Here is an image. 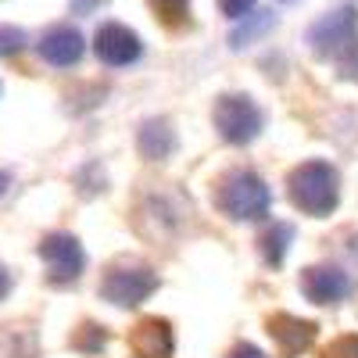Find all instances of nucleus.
<instances>
[{"mask_svg": "<svg viewBox=\"0 0 358 358\" xmlns=\"http://www.w3.org/2000/svg\"><path fill=\"white\" fill-rule=\"evenodd\" d=\"M215 201L222 208V215H229L233 222H262L273 212V190L251 169H229L219 179Z\"/></svg>", "mask_w": 358, "mask_h": 358, "instance_id": "nucleus-2", "label": "nucleus"}, {"mask_svg": "<svg viewBox=\"0 0 358 358\" xmlns=\"http://www.w3.org/2000/svg\"><path fill=\"white\" fill-rule=\"evenodd\" d=\"M129 351L136 358H172V351H176L172 326L165 319H158V315L140 319L129 330Z\"/></svg>", "mask_w": 358, "mask_h": 358, "instance_id": "nucleus-10", "label": "nucleus"}, {"mask_svg": "<svg viewBox=\"0 0 358 358\" xmlns=\"http://www.w3.org/2000/svg\"><path fill=\"white\" fill-rule=\"evenodd\" d=\"M11 283H15V280H11V268L0 262V301H4V297L11 294Z\"/></svg>", "mask_w": 358, "mask_h": 358, "instance_id": "nucleus-24", "label": "nucleus"}, {"mask_svg": "<svg viewBox=\"0 0 358 358\" xmlns=\"http://www.w3.org/2000/svg\"><path fill=\"white\" fill-rule=\"evenodd\" d=\"M94 54L108 69H126V65H136L143 57V43L133 29L118 25V22H104L94 36Z\"/></svg>", "mask_w": 358, "mask_h": 358, "instance_id": "nucleus-7", "label": "nucleus"}, {"mask_svg": "<svg viewBox=\"0 0 358 358\" xmlns=\"http://www.w3.org/2000/svg\"><path fill=\"white\" fill-rule=\"evenodd\" d=\"M229 358H268L262 348H255V344H236L233 351H229Z\"/></svg>", "mask_w": 358, "mask_h": 358, "instance_id": "nucleus-22", "label": "nucleus"}, {"mask_svg": "<svg viewBox=\"0 0 358 358\" xmlns=\"http://www.w3.org/2000/svg\"><path fill=\"white\" fill-rule=\"evenodd\" d=\"M36 255L43 258L47 265V283L50 287H69L83 276L86 268V255H83V244L76 241L72 233H47Z\"/></svg>", "mask_w": 358, "mask_h": 358, "instance_id": "nucleus-6", "label": "nucleus"}, {"mask_svg": "<svg viewBox=\"0 0 358 358\" xmlns=\"http://www.w3.org/2000/svg\"><path fill=\"white\" fill-rule=\"evenodd\" d=\"M136 147L147 162H165L176 151V129L165 122V118H147L136 133Z\"/></svg>", "mask_w": 358, "mask_h": 358, "instance_id": "nucleus-12", "label": "nucleus"}, {"mask_svg": "<svg viewBox=\"0 0 358 358\" xmlns=\"http://www.w3.org/2000/svg\"><path fill=\"white\" fill-rule=\"evenodd\" d=\"M215 129L226 143H236V147H244V143H255L262 136V126H265V118L258 111V104L248 97V94H226L215 101Z\"/></svg>", "mask_w": 358, "mask_h": 358, "instance_id": "nucleus-4", "label": "nucleus"}, {"mask_svg": "<svg viewBox=\"0 0 358 358\" xmlns=\"http://www.w3.org/2000/svg\"><path fill=\"white\" fill-rule=\"evenodd\" d=\"M273 29H276V15H273V11H248L244 22L229 33V47H233V50L251 47V43H258L265 33H273Z\"/></svg>", "mask_w": 358, "mask_h": 358, "instance_id": "nucleus-13", "label": "nucleus"}, {"mask_svg": "<svg viewBox=\"0 0 358 358\" xmlns=\"http://www.w3.org/2000/svg\"><path fill=\"white\" fill-rule=\"evenodd\" d=\"M36 341L29 330H15V326H0V358H33Z\"/></svg>", "mask_w": 358, "mask_h": 358, "instance_id": "nucleus-15", "label": "nucleus"}, {"mask_svg": "<svg viewBox=\"0 0 358 358\" xmlns=\"http://www.w3.org/2000/svg\"><path fill=\"white\" fill-rule=\"evenodd\" d=\"M104 344H108V334L97 322H83L76 330V337H72V348L83 351V355H97V351H104Z\"/></svg>", "mask_w": 358, "mask_h": 358, "instance_id": "nucleus-16", "label": "nucleus"}, {"mask_svg": "<svg viewBox=\"0 0 358 358\" xmlns=\"http://www.w3.org/2000/svg\"><path fill=\"white\" fill-rule=\"evenodd\" d=\"M355 40H358V4H341L334 11H326L308 29V47H312L315 57H322V62L344 54Z\"/></svg>", "mask_w": 358, "mask_h": 358, "instance_id": "nucleus-5", "label": "nucleus"}, {"mask_svg": "<svg viewBox=\"0 0 358 358\" xmlns=\"http://www.w3.org/2000/svg\"><path fill=\"white\" fill-rule=\"evenodd\" d=\"M147 4L155 8V15L169 25V29H179L190 15V0H147Z\"/></svg>", "mask_w": 358, "mask_h": 358, "instance_id": "nucleus-17", "label": "nucleus"}, {"mask_svg": "<svg viewBox=\"0 0 358 358\" xmlns=\"http://www.w3.org/2000/svg\"><path fill=\"white\" fill-rule=\"evenodd\" d=\"M290 244H294V226H290V222H273V226L258 236V251H262L265 265H273V268L283 265Z\"/></svg>", "mask_w": 358, "mask_h": 358, "instance_id": "nucleus-14", "label": "nucleus"}, {"mask_svg": "<svg viewBox=\"0 0 358 358\" xmlns=\"http://www.w3.org/2000/svg\"><path fill=\"white\" fill-rule=\"evenodd\" d=\"M322 358H358V337H355V334L337 337L330 348L322 351Z\"/></svg>", "mask_w": 358, "mask_h": 358, "instance_id": "nucleus-20", "label": "nucleus"}, {"mask_svg": "<svg viewBox=\"0 0 358 358\" xmlns=\"http://www.w3.org/2000/svg\"><path fill=\"white\" fill-rule=\"evenodd\" d=\"M101 4H108V0H72V15H94Z\"/></svg>", "mask_w": 358, "mask_h": 358, "instance_id": "nucleus-23", "label": "nucleus"}, {"mask_svg": "<svg viewBox=\"0 0 358 358\" xmlns=\"http://www.w3.org/2000/svg\"><path fill=\"white\" fill-rule=\"evenodd\" d=\"M155 290H158V273L151 265H140V262L111 265L104 273V280H101V297L115 308H136Z\"/></svg>", "mask_w": 358, "mask_h": 358, "instance_id": "nucleus-3", "label": "nucleus"}, {"mask_svg": "<svg viewBox=\"0 0 358 358\" xmlns=\"http://www.w3.org/2000/svg\"><path fill=\"white\" fill-rule=\"evenodd\" d=\"M83 50H86L83 33H79V29H72V25H50L47 33L40 36V57H43L47 65H54V69L79 65L83 62Z\"/></svg>", "mask_w": 358, "mask_h": 358, "instance_id": "nucleus-9", "label": "nucleus"}, {"mask_svg": "<svg viewBox=\"0 0 358 358\" xmlns=\"http://www.w3.org/2000/svg\"><path fill=\"white\" fill-rule=\"evenodd\" d=\"M25 43H29L25 29H18V25H0V57H15V54H22Z\"/></svg>", "mask_w": 358, "mask_h": 358, "instance_id": "nucleus-18", "label": "nucleus"}, {"mask_svg": "<svg viewBox=\"0 0 358 358\" xmlns=\"http://www.w3.org/2000/svg\"><path fill=\"white\" fill-rule=\"evenodd\" d=\"M315 334H319V326L308 322V319H297V315H268V337H273L283 351V358H297L301 351H308L315 344Z\"/></svg>", "mask_w": 358, "mask_h": 358, "instance_id": "nucleus-11", "label": "nucleus"}, {"mask_svg": "<svg viewBox=\"0 0 358 358\" xmlns=\"http://www.w3.org/2000/svg\"><path fill=\"white\" fill-rule=\"evenodd\" d=\"M337 62V72H341V79H348V83H358V40L344 50V54H337L334 57Z\"/></svg>", "mask_w": 358, "mask_h": 358, "instance_id": "nucleus-19", "label": "nucleus"}, {"mask_svg": "<svg viewBox=\"0 0 358 358\" xmlns=\"http://www.w3.org/2000/svg\"><path fill=\"white\" fill-rule=\"evenodd\" d=\"M287 194L297 212L326 219L341 201V176L330 162H301L287 179Z\"/></svg>", "mask_w": 358, "mask_h": 358, "instance_id": "nucleus-1", "label": "nucleus"}, {"mask_svg": "<svg viewBox=\"0 0 358 358\" xmlns=\"http://www.w3.org/2000/svg\"><path fill=\"white\" fill-rule=\"evenodd\" d=\"M255 4H258V0H219L222 15H226V18H233V22H241L248 11H255Z\"/></svg>", "mask_w": 358, "mask_h": 358, "instance_id": "nucleus-21", "label": "nucleus"}, {"mask_svg": "<svg viewBox=\"0 0 358 358\" xmlns=\"http://www.w3.org/2000/svg\"><path fill=\"white\" fill-rule=\"evenodd\" d=\"M8 190V172H0V194Z\"/></svg>", "mask_w": 358, "mask_h": 358, "instance_id": "nucleus-25", "label": "nucleus"}, {"mask_svg": "<svg viewBox=\"0 0 358 358\" xmlns=\"http://www.w3.org/2000/svg\"><path fill=\"white\" fill-rule=\"evenodd\" d=\"M351 276L334 265H312L301 273V290L312 305H341L351 294Z\"/></svg>", "mask_w": 358, "mask_h": 358, "instance_id": "nucleus-8", "label": "nucleus"}]
</instances>
